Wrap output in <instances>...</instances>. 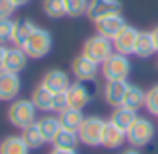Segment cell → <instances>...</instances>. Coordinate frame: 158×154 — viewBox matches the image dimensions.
I'll return each mask as SVG.
<instances>
[{
  "label": "cell",
  "instance_id": "13",
  "mask_svg": "<svg viewBox=\"0 0 158 154\" xmlns=\"http://www.w3.org/2000/svg\"><path fill=\"white\" fill-rule=\"evenodd\" d=\"M128 86H130V84H127V80L106 82V86H104V89H102V97H104L106 104L112 106V108L123 106V99H125V93H127Z\"/></svg>",
  "mask_w": 158,
  "mask_h": 154
},
{
  "label": "cell",
  "instance_id": "17",
  "mask_svg": "<svg viewBox=\"0 0 158 154\" xmlns=\"http://www.w3.org/2000/svg\"><path fill=\"white\" fill-rule=\"evenodd\" d=\"M37 28V24L32 19H17L13 24V35H11V43L15 47H24V43L28 41V37L34 34V30Z\"/></svg>",
  "mask_w": 158,
  "mask_h": 154
},
{
  "label": "cell",
  "instance_id": "11",
  "mask_svg": "<svg viewBox=\"0 0 158 154\" xmlns=\"http://www.w3.org/2000/svg\"><path fill=\"white\" fill-rule=\"evenodd\" d=\"M93 24H95V34H99L106 39H114L127 26V21L121 13H114V15H108L104 19H99Z\"/></svg>",
  "mask_w": 158,
  "mask_h": 154
},
{
  "label": "cell",
  "instance_id": "25",
  "mask_svg": "<svg viewBox=\"0 0 158 154\" xmlns=\"http://www.w3.org/2000/svg\"><path fill=\"white\" fill-rule=\"evenodd\" d=\"M78 143H80L78 132L67 130V128H61V130L56 134V137L52 139V147H54V148H76Z\"/></svg>",
  "mask_w": 158,
  "mask_h": 154
},
{
  "label": "cell",
  "instance_id": "37",
  "mask_svg": "<svg viewBox=\"0 0 158 154\" xmlns=\"http://www.w3.org/2000/svg\"><path fill=\"white\" fill-rule=\"evenodd\" d=\"M13 2H15V6H17V8H23V6L30 4V0H13Z\"/></svg>",
  "mask_w": 158,
  "mask_h": 154
},
{
  "label": "cell",
  "instance_id": "18",
  "mask_svg": "<svg viewBox=\"0 0 158 154\" xmlns=\"http://www.w3.org/2000/svg\"><path fill=\"white\" fill-rule=\"evenodd\" d=\"M30 100L34 102L35 110H39V111H43V113H48V111H52L54 93H52V91H48L45 86H41V84H39V86H35V87H34Z\"/></svg>",
  "mask_w": 158,
  "mask_h": 154
},
{
  "label": "cell",
  "instance_id": "8",
  "mask_svg": "<svg viewBox=\"0 0 158 154\" xmlns=\"http://www.w3.org/2000/svg\"><path fill=\"white\" fill-rule=\"evenodd\" d=\"M21 78L19 72H10V71H0V100L11 102L19 99L21 95Z\"/></svg>",
  "mask_w": 158,
  "mask_h": 154
},
{
  "label": "cell",
  "instance_id": "33",
  "mask_svg": "<svg viewBox=\"0 0 158 154\" xmlns=\"http://www.w3.org/2000/svg\"><path fill=\"white\" fill-rule=\"evenodd\" d=\"M50 154H78V152H76V148H54L52 147Z\"/></svg>",
  "mask_w": 158,
  "mask_h": 154
},
{
  "label": "cell",
  "instance_id": "14",
  "mask_svg": "<svg viewBox=\"0 0 158 154\" xmlns=\"http://www.w3.org/2000/svg\"><path fill=\"white\" fill-rule=\"evenodd\" d=\"M67 100H69V108L84 110L89 104V100H91V93L84 86V82H74L67 89Z\"/></svg>",
  "mask_w": 158,
  "mask_h": 154
},
{
  "label": "cell",
  "instance_id": "7",
  "mask_svg": "<svg viewBox=\"0 0 158 154\" xmlns=\"http://www.w3.org/2000/svg\"><path fill=\"white\" fill-rule=\"evenodd\" d=\"M99 63L89 59L88 56L80 54V56H76L73 61H71V72L73 76L76 78V82H93L97 78V74H99Z\"/></svg>",
  "mask_w": 158,
  "mask_h": 154
},
{
  "label": "cell",
  "instance_id": "31",
  "mask_svg": "<svg viewBox=\"0 0 158 154\" xmlns=\"http://www.w3.org/2000/svg\"><path fill=\"white\" fill-rule=\"evenodd\" d=\"M69 108V100H67V91L61 93H54V102H52V111L61 113Z\"/></svg>",
  "mask_w": 158,
  "mask_h": 154
},
{
  "label": "cell",
  "instance_id": "35",
  "mask_svg": "<svg viewBox=\"0 0 158 154\" xmlns=\"http://www.w3.org/2000/svg\"><path fill=\"white\" fill-rule=\"evenodd\" d=\"M119 154H141V152H139L136 147H128V148H123Z\"/></svg>",
  "mask_w": 158,
  "mask_h": 154
},
{
  "label": "cell",
  "instance_id": "3",
  "mask_svg": "<svg viewBox=\"0 0 158 154\" xmlns=\"http://www.w3.org/2000/svg\"><path fill=\"white\" fill-rule=\"evenodd\" d=\"M130 71H132V63H130L128 56H123V54H117V52H114L106 61L101 63V74L104 76L106 82L127 80Z\"/></svg>",
  "mask_w": 158,
  "mask_h": 154
},
{
  "label": "cell",
  "instance_id": "34",
  "mask_svg": "<svg viewBox=\"0 0 158 154\" xmlns=\"http://www.w3.org/2000/svg\"><path fill=\"white\" fill-rule=\"evenodd\" d=\"M6 47L4 45H0V71H2L4 69V59H6Z\"/></svg>",
  "mask_w": 158,
  "mask_h": 154
},
{
  "label": "cell",
  "instance_id": "9",
  "mask_svg": "<svg viewBox=\"0 0 158 154\" xmlns=\"http://www.w3.org/2000/svg\"><path fill=\"white\" fill-rule=\"evenodd\" d=\"M121 0H89L88 6V19L91 22H97L99 19H104L114 13H121Z\"/></svg>",
  "mask_w": 158,
  "mask_h": 154
},
{
  "label": "cell",
  "instance_id": "23",
  "mask_svg": "<svg viewBox=\"0 0 158 154\" xmlns=\"http://www.w3.org/2000/svg\"><path fill=\"white\" fill-rule=\"evenodd\" d=\"M145 93H147V91H143L139 86L130 84V86H128V89H127V93H125L123 106H125V108H128V110H134V111H138V110L145 108Z\"/></svg>",
  "mask_w": 158,
  "mask_h": 154
},
{
  "label": "cell",
  "instance_id": "16",
  "mask_svg": "<svg viewBox=\"0 0 158 154\" xmlns=\"http://www.w3.org/2000/svg\"><path fill=\"white\" fill-rule=\"evenodd\" d=\"M28 56L21 47H11L6 50V59H4V71L10 72H21L28 65Z\"/></svg>",
  "mask_w": 158,
  "mask_h": 154
},
{
  "label": "cell",
  "instance_id": "28",
  "mask_svg": "<svg viewBox=\"0 0 158 154\" xmlns=\"http://www.w3.org/2000/svg\"><path fill=\"white\" fill-rule=\"evenodd\" d=\"M63 2H65L67 17H71V19H78L88 13L89 0H63Z\"/></svg>",
  "mask_w": 158,
  "mask_h": 154
},
{
  "label": "cell",
  "instance_id": "27",
  "mask_svg": "<svg viewBox=\"0 0 158 154\" xmlns=\"http://www.w3.org/2000/svg\"><path fill=\"white\" fill-rule=\"evenodd\" d=\"M41 8H43L45 15L48 19H63V17H67L63 0H43Z\"/></svg>",
  "mask_w": 158,
  "mask_h": 154
},
{
  "label": "cell",
  "instance_id": "19",
  "mask_svg": "<svg viewBox=\"0 0 158 154\" xmlns=\"http://www.w3.org/2000/svg\"><path fill=\"white\" fill-rule=\"evenodd\" d=\"M30 147L23 136H8L0 141V154H30Z\"/></svg>",
  "mask_w": 158,
  "mask_h": 154
},
{
  "label": "cell",
  "instance_id": "20",
  "mask_svg": "<svg viewBox=\"0 0 158 154\" xmlns=\"http://www.w3.org/2000/svg\"><path fill=\"white\" fill-rule=\"evenodd\" d=\"M156 52H158V50H156V45H154L152 34H151V32H139V34H138L136 47H134V56L145 59V58L154 56Z\"/></svg>",
  "mask_w": 158,
  "mask_h": 154
},
{
  "label": "cell",
  "instance_id": "26",
  "mask_svg": "<svg viewBox=\"0 0 158 154\" xmlns=\"http://www.w3.org/2000/svg\"><path fill=\"white\" fill-rule=\"evenodd\" d=\"M21 136H23V139L26 141V145H28L32 150L41 148V147L47 143V139L43 137V134H41V130H39V126H37V123H34V124L23 128V134H21Z\"/></svg>",
  "mask_w": 158,
  "mask_h": 154
},
{
  "label": "cell",
  "instance_id": "12",
  "mask_svg": "<svg viewBox=\"0 0 158 154\" xmlns=\"http://www.w3.org/2000/svg\"><path fill=\"white\" fill-rule=\"evenodd\" d=\"M41 86H45L48 91L52 93H61V91H67L69 86H71V76L61 71V69H50L43 74V78L39 82Z\"/></svg>",
  "mask_w": 158,
  "mask_h": 154
},
{
  "label": "cell",
  "instance_id": "29",
  "mask_svg": "<svg viewBox=\"0 0 158 154\" xmlns=\"http://www.w3.org/2000/svg\"><path fill=\"white\" fill-rule=\"evenodd\" d=\"M145 110L151 115L158 117V84L152 86L151 89H147V93H145Z\"/></svg>",
  "mask_w": 158,
  "mask_h": 154
},
{
  "label": "cell",
  "instance_id": "4",
  "mask_svg": "<svg viewBox=\"0 0 158 154\" xmlns=\"http://www.w3.org/2000/svg\"><path fill=\"white\" fill-rule=\"evenodd\" d=\"M23 50L32 59H41V58L48 56L50 50H52V35H50V32L37 26L34 30V34L28 37V41L24 43Z\"/></svg>",
  "mask_w": 158,
  "mask_h": 154
},
{
  "label": "cell",
  "instance_id": "2",
  "mask_svg": "<svg viewBox=\"0 0 158 154\" xmlns=\"http://www.w3.org/2000/svg\"><path fill=\"white\" fill-rule=\"evenodd\" d=\"M154 123L149 119V117H141L138 115V119L132 123V126L127 130V141L130 147H136V148H143L147 147L152 139H154Z\"/></svg>",
  "mask_w": 158,
  "mask_h": 154
},
{
  "label": "cell",
  "instance_id": "22",
  "mask_svg": "<svg viewBox=\"0 0 158 154\" xmlns=\"http://www.w3.org/2000/svg\"><path fill=\"white\" fill-rule=\"evenodd\" d=\"M35 123H37L39 130H41L43 137L47 139V143H52V139L56 137V134L61 130L60 117H56V115H43V117H39Z\"/></svg>",
  "mask_w": 158,
  "mask_h": 154
},
{
  "label": "cell",
  "instance_id": "5",
  "mask_svg": "<svg viewBox=\"0 0 158 154\" xmlns=\"http://www.w3.org/2000/svg\"><path fill=\"white\" fill-rule=\"evenodd\" d=\"M82 54L101 65L102 61H106V59L114 54L112 39H106V37L95 34V35H91V37H88V39L84 41V45H82Z\"/></svg>",
  "mask_w": 158,
  "mask_h": 154
},
{
  "label": "cell",
  "instance_id": "21",
  "mask_svg": "<svg viewBox=\"0 0 158 154\" xmlns=\"http://www.w3.org/2000/svg\"><path fill=\"white\" fill-rule=\"evenodd\" d=\"M136 119H138V111L128 110V108H125V106L114 108V111H112V115H110V121H112L115 126H119L121 130H125V132L132 126V123H134Z\"/></svg>",
  "mask_w": 158,
  "mask_h": 154
},
{
  "label": "cell",
  "instance_id": "30",
  "mask_svg": "<svg viewBox=\"0 0 158 154\" xmlns=\"http://www.w3.org/2000/svg\"><path fill=\"white\" fill-rule=\"evenodd\" d=\"M13 24H15V21H11V19H0V45H6L8 41H11Z\"/></svg>",
  "mask_w": 158,
  "mask_h": 154
},
{
  "label": "cell",
  "instance_id": "10",
  "mask_svg": "<svg viewBox=\"0 0 158 154\" xmlns=\"http://www.w3.org/2000/svg\"><path fill=\"white\" fill-rule=\"evenodd\" d=\"M138 34H139V30H136L134 26L127 24V26L112 39L114 52L123 54V56L134 54V47H136V41H138Z\"/></svg>",
  "mask_w": 158,
  "mask_h": 154
},
{
  "label": "cell",
  "instance_id": "38",
  "mask_svg": "<svg viewBox=\"0 0 158 154\" xmlns=\"http://www.w3.org/2000/svg\"><path fill=\"white\" fill-rule=\"evenodd\" d=\"M156 65H158V63H156Z\"/></svg>",
  "mask_w": 158,
  "mask_h": 154
},
{
  "label": "cell",
  "instance_id": "24",
  "mask_svg": "<svg viewBox=\"0 0 158 154\" xmlns=\"http://www.w3.org/2000/svg\"><path fill=\"white\" fill-rule=\"evenodd\" d=\"M60 117V123H61V128H67V130H74L78 132L82 121L86 119V115L82 113V110H74V108H67L65 111L58 113Z\"/></svg>",
  "mask_w": 158,
  "mask_h": 154
},
{
  "label": "cell",
  "instance_id": "1",
  "mask_svg": "<svg viewBox=\"0 0 158 154\" xmlns=\"http://www.w3.org/2000/svg\"><path fill=\"white\" fill-rule=\"evenodd\" d=\"M35 113H37V110H35V106L30 99H15V100L10 102L6 117H8L11 126L23 130V128H26V126H30L37 121Z\"/></svg>",
  "mask_w": 158,
  "mask_h": 154
},
{
  "label": "cell",
  "instance_id": "32",
  "mask_svg": "<svg viewBox=\"0 0 158 154\" xmlns=\"http://www.w3.org/2000/svg\"><path fill=\"white\" fill-rule=\"evenodd\" d=\"M17 6L13 0H0V19H11Z\"/></svg>",
  "mask_w": 158,
  "mask_h": 154
},
{
  "label": "cell",
  "instance_id": "6",
  "mask_svg": "<svg viewBox=\"0 0 158 154\" xmlns=\"http://www.w3.org/2000/svg\"><path fill=\"white\" fill-rule=\"evenodd\" d=\"M106 121L101 119L99 115H88L80 128H78V137H80V143L88 145V147H99L101 139H102V130H104Z\"/></svg>",
  "mask_w": 158,
  "mask_h": 154
},
{
  "label": "cell",
  "instance_id": "36",
  "mask_svg": "<svg viewBox=\"0 0 158 154\" xmlns=\"http://www.w3.org/2000/svg\"><path fill=\"white\" fill-rule=\"evenodd\" d=\"M151 34H152V39H154V45H156V50H158V24L151 30Z\"/></svg>",
  "mask_w": 158,
  "mask_h": 154
},
{
  "label": "cell",
  "instance_id": "15",
  "mask_svg": "<svg viewBox=\"0 0 158 154\" xmlns=\"http://www.w3.org/2000/svg\"><path fill=\"white\" fill-rule=\"evenodd\" d=\"M127 141V132L121 130L119 126H115L112 121H106L104 124V130H102V139H101V145L104 148H119L123 147Z\"/></svg>",
  "mask_w": 158,
  "mask_h": 154
}]
</instances>
